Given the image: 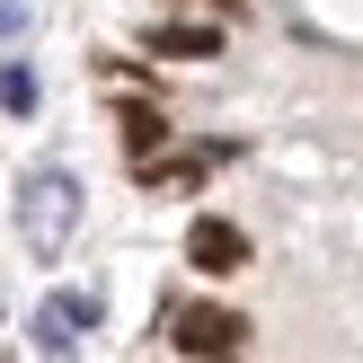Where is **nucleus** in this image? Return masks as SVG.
<instances>
[{"instance_id": "obj_3", "label": "nucleus", "mask_w": 363, "mask_h": 363, "mask_svg": "<svg viewBox=\"0 0 363 363\" xmlns=\"http://www.w3.org/2000/svg\"><path fill=\"white\" fill-rule=\"evenodd\" d=\"M186 266H195V275H240V266H248V230L222 222V213H204V222L186 230Z\"/></svg>"}, {"instance_id": "obj_1", "label": "nucleus", "mask_w": 363, "mask_h": 363, "mask_svg": "<svg viewBox=\"0 0 363 363\" xmlns=\"http://www.w3.org/2000/svg\"><path fill=\"white\" fill-rule=\"evenodd\" d=\"M71 230H80V177L71 169H35L18 186V240H27V257L53 266L71 248Z\"/></svg>"}, {"instance_id": "obj_7", "label": "nucleus", "mask_w": 363, "mask_h": 363, "mask_svg": "<svg viewBox=\"0 0 363 363\" xmlns=\"http://www.w3.org/2000/svg\"><path fill=\"white\" fill-rule=\"evenodd\" d=\"M0 106H9V116H35V71H27V62L0 71Z\"/></svg>"}, {"instance_id": "obj_6", "label": "nucleus", "mask_w": 363, "mask_h": 363, "mask_svg": "<svg viewBox=\"0 0 363 363\" xmlns=\"http://www.w3.org/2000/svg\"><path fill=\"white\" fill-rule=\"evenodd\" d=\"M160 142H169V116H160V106H124V151L160 160Z\"/></svg>"}, {"instance_id": "obj_4", "label": "nucleus", "mask_w": 363, "mask_h": 363, "mask_svg": "<svg viewBox=\"0 0 363 363\" xmlns=\"http://www.w3.org/2000/svg\"><path fill=\"white\" fill-rule=\"evenodd\" d=\"M89 328H98V293H53L45 311H35V346H45L53 363H62L71 346H80Z\"/></svg>"}, {"instance_id": "obj_5", "label": "nucleus", "mask_w": 363, "mask_h": 363, "mask_svg": "<svg viewBox=\"0 0 363 363\" xmlns=\"http://www.w3.org/2000/svg\"><path fill=\"white\" fill-rule=\"evenodd\" d=\"M151 53L160 62H213L222 53V27H151Z\"/></svg>"}, {"instance_id": "obj_8", "label": "nucleus", "mask_w": 363, "mask_h": 363, "mask_svg": "<svg viewBox=\"0 0 363 363\" xmlns=\"http://www.w3.org/2000/svg\"><path fill=\"white\" fill-rule=\"evenodd\" d=\"M204 363H240V354H204Z\"/></svg>"}, {"instance_id": "obj_2", "label": "nucleus", "mask_w": 363, "mask_h": 363, "mask_svg": "<svg viewBox=\"0 0 363 363\" xmlns=\"http://www.w3.org/2000/svg\"><path fill=\"white\" fill-rule=\"evenodd\" d=\"M240 337H248L240 311H213V301H177V311H169V346L195 354V363H204V354H230Z\"/></svg>"}]
</instances>
